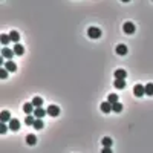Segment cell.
Segmentation results:
<instances>
[{"label": "cell", "mask_w": 153, "mask_h": 153, "mask_svg": "<svg viewBox=\"0 0 153 153\" xmlns=\"http://www.w3.org/2000/svg\"><path fill=\"white\" fill-rule=\"evenodd\" d=\"M87 35L90 38H100L101 37V29L100 28H95V26H92V28L87 29Z\"/></svg>", "instance_id": "obj_1"}, {"label": "cell", "mask_w": 153, "mask_h": 153, "mask_svg": "<svg viewBox=\"0 0 153 153\" xmlns=\"http://www.w3.org/2000/svg\"><path fill=\"white\" fill-rule=\"evenodd\" d=\"M133 94L138 96V98L144 96V95H145V86H143V84H136V86L133 87Z\"/></svg>", "instance_id": "obj_2"}, {"label": "cell", "mask_w": 153, "mask_h": 153, "mask_svg": "<svg viewBox=\"0 0 153 153\" xmlns=\"http://www.w3.org/2000/svg\"><path fill=\"white\" fill-rule=\"evenodd\" d=\"M123 29H124V32H125V34H133V32H135V25L132 23V21H125V23H124V26H123Z\"/></svg>", "instance_id": "obj_3"}, {"label": "cell", "mask_w": 153, "mask_h": 153, "mask_svg": "<svg viewBox=\"0 0 153 153\" xmlns=\"http://www.w3.org/2000/svg\"><path fill=\"white\" fill-rule=\"evenodd\" d=\"M48 115H51V116H58V115H60V107L51 104L48 107Z\"/></svg>", "instance_id": "obj_4"}, {"label": "cell", "mask_w": 153, "mask_h": 153, "mask_svg": "<svg viewBox=\"0 0 153 153\" xmlns=\"http://www.w3.org/2000/svg\"><path fill=\"white\" fill-rule=\"evenodd\" d=\"M46 113H48V110H45V109H41V107H35V110H34V116H35L37 119H41Z\"/></svg>", "instance_id": "obj_5"}, {"label": "cell", "mask_w": 153, "mask_h": 153, "mask_svg": "<svg viewBox=\"0 0 153 153\" xmlns=\"http://www.w3.org/2000/svg\"><path fill=\"white\" fill-rule=\"evenodd\" d=\"M125 76H127V72L124 69L115 70V80H125Z\"/></svg>", "instance_id": "obj_6"}, {"label": "cell", "mask_w": 153, "mask_h": 153, "mask_svg": "<svg viewBox=\"0 0 153 153\" xmlns=\"http://www.w3.org/2000/svg\"><path fill=\"white\" fill-rule=\"evenodd\" d=\"M5 69L9 70V72H15V70H17V66H15V63H14V61L8 60V61L5 63Z\"/></svg>", "instance_id": "obj_7"}, {"label": "cell", "mask_w": 153, "mask_h": 153, "mask_svg": "<svg viewBox=\"0 0 153 153\" xmlns=\"http://www.w3.org/2000/svg\"><path fill=\"white\" fill-rule=\"evenodd\" d=\"M23 110H25V113H26V115H31L32 112L35 110V107L32 106V103H26V104L23 106Z\"/></svg>", "instance_id": "obj_8"}, {"label": "cell", "mask_w": 153, "mask_h": 153, "mask_svg": "<svg viewBox=\"0 0 153 153\" xmlns=\"http://www.w3.org/2000/svg\"><path fill=\"white\" fill-rule=\"evenodd\" d=\"M9 129L11 130H19L20 129V121L19 119H11L9 121Z\"/></svg>", "instance_id": "obj_9"}, {"label": "cell", "mask_w": 153, "mask_h": 153, "mask_svg": "<svg viewBox=\"0 0 153 153\" xmlns=\"http://www.w3.org/2000/svg\"><path fill=\"white\" fill-rule=\"evenodd\" d=\"M101 110L104 112V113H109L112 110V104L109 101H104V103H101Z\"/></svg>", "instance_id": "obj_10"}, {"label": "cell", "mask_w": 153, "mask_h": 153, "mask_svg": "<svg viewBox=\"0 0 153 153\" xmlns=\"http://www.w3.org/2000/svg\"><path fill=\"white\" fill-rule=\"evenodd\" d=\"M0 119H2V123H6V121H11V113L8 110H3L0 113Z\"/></svg>", "instance_id": "obj_11"}, {"label": "cell", "mask_w": 153, "mask_h": 153, "mask_svg": "<svg viewBox=\"0 0 153 153\" xmlns=\"http://www.w3.org/2000/svg\"><path fill=\"white\" fill-rule=\"evenodd\" d=\"M116 54L118 55H125V54H127V46L125 45H118L116 46Z\"/></svg>", "instance_id": "obj_12"}, {"label": "cell", "mask_w": 153, "mask_h": 153, "mask_svg": "<svg viewBox=\"0 0 153 153\" xmlns=\"http://www.w3.org/2000/svg\"><path fill=\"white\" fill-rule=\"evenodd\" d=\"M12 51H14V54H15V55H23V52H25V48L17 43V45L14 46V49H12Z\"/></svg>", "instance_id": "obj_13"}, {"label": "cell", "mask_w": 153, "mask_h": 153, "mask_svg": "<svg viewBox=\"0 0 153 153\" xmlns=\"http://www.w3.org/2000/svg\"><path fill=\"white\" fill-rule=\"evenodd\" d=\"M2 55H3L5 58H12V57H14V51H11V49H8V48H3Z\"/></svg>", "instance_id": "obj_14"}, {"label": "cell", "mask_w": 153, "mask_h": 153, "mask_svg": "<svg viewBox=\"0 0 153 153\" xmlns=\"http://www.w3.org/2000/svg\"><path fill=\"white\" fill-rule=\"evenodd\" d=\"M9 37H11V41H14L15 45H17V41H19V38H20L19 32H17V31H11V32H9Z\"/></svg>", "instance_id": "obj_15"}, {"label": "cell", "mask_w": 153, "mask_h": 153, "mask_svg": "<svg viewBox=\"0 0 153 153\" xmlns=\"http://www.w3.org/2000/svg\"><path fill=\"white\" fill-rule=\"evenodd\" d=\"M26 143H28L29 145H35L37 136H35V135H28V136H26Z\"/></svg>", "instance_id": "obj_16"}, {"label": "cell", "mask_w": 153, "mask_h": 153, "mask_svg": "<svg viewBox=\"0 0 153 153\" xmlns=\"http://www.w3.org/2000/svg\"><path fill=\"white\" fill-rule=\"evenodd\" d=\"M115 87H116V89H124L125 87V80H115Z\"/></svg>", "instance_id": "obj_17"}, {"label": "cell", "mask_w": 153, "mask_h": 153, "mask_svg": "<svg viewBox=\"0 0 153 153\" xmlns=\"http://www.w3.org/2000/svg\"><path fill=\"white\" fill-rule=\"evenodd\" d=\"M101 144L104 145V147H109V149H110V147H112V144H113V141H112L110 138H109V136H106V138H103Z\"/></svg>", "instance_id": "obj_18"}, {"label": "cell", "mask_w": 153, "mask_h": 153, "mask_svg": "<svg viewBox=\"0 0 153 153\" xmlns=\"http://www.w3.org/2000/svg\"><path fill=\"white\" fill-rule=\"evenodd\" d=\"M41 104H43V100L40 96H35L34 100H32V106L34 107H41Z\"/></svg>", "instance_id": "obj_19"}, {"label": "cell", "mask_w": 153, "mask_h": 153, "mask_svg": "<svg viewBox=\"0 0 153 153\" xmlns=\"http://www.w3.org/2000/svg\"><path fill=\"white\" fill-rule=\"evenodd\" d=\"M145 95H149V96L153 95V83H147L145 84Z\"/></svg>", "instance_id": "obj_20"}, {"label": "cell", "mask_w": 153, "mask_h": 153, "mask_svg": "<svg viewBox=\"0 0 153 153\" xmlns=\"http://www.w3.org/2000/svg\"><path fill=\"white\" fill-rule=\"evenodd\" d=\"M0 41H2V45H3V46H6L8 43L11 41V37L6 35V34H2V37H0Z\"/></svg>", "instance_id": "obj_21"}, {"label": "cell", "mask_w": 153, "mask_h": 153, "mask_svg": "<svg viewBox=\"0 0 153 153\" xmlns=\"http://www.w3.org/2000/svg\"><path fill=\"white\" fill-rule=\"evenodd\" d=\"M35 116H31V115H28V116H26V119H25V124L26 125H34V123H35Z\"/></svg>", "instance_id": "obj_22"}, {"label": "cell", "mask_w": 153, "mask_h": 153, "mask_svg": "<svg viewBox=\"0 0 153 153\" xmlns=\"http://www.w3.org/2000/svg\"><path fill=\"white\" fill-rule=\"evenodd\" d=\"M110 104H115V103H118V95L116 94H110L109 95V100H107Z\"/></svg>", "instance_id": "obj_23"}, {"label": "cell", "mask_w": 153, "mask_h": 153, "mask_svg": "<svg viewBox=\"0 0 153 153\" xmlns=\"http://www.w3.org/2000/svg\"><path fill=\"white\" fill-rule=\"evenodd\" d=\"M112 110L113 112H121L123 110V104L121 103H115V104H112Z\"/></svg>", "instance_id": "obj_24"}, {"label": "cell", "mask_w": 153, "mask_h": 153, "mask_svg": "<svg viewBox=\"0 0 153 153\" xmlns=\"http://www.w3.org/2000/svg\"><path fill=\"white\" fill-rule=\"evenodd\" d=\"M34 129H35V130L43 129V121H41V119H35V123H34Z\"/></svg>", "instance_id": "obj_25"}, {"label": "cell", "mask_w": 153, "mask_h": 153, "mask_svg": "<svg viewBox=\"0 0 153 153\" xmlns=\"http://www.w3.org/2000/svg\"><path fill=\"white\" fill-rule=\"evenodd\" d=\"M6 76H8V70L2 68V69H0V78H2V80H5Z\"/></svg>", "instance_id": "obj_26"}, {"label": "cell", "mask_w": 153, "mask_h": 153, "mask_svg": "<svg viewBox=\"0 0 153 153\" xmlns=\"http://www.w3.org/2000/svg\"><path fill=\"white\" fill-rule=\"evenodd\" d=\"M6 132H8V127L5 125V123H2V124H0V133H2V135H5Z\"/></svg>", "instance_id": "obj_27"}, {"label": "cell", "mask_w": 153, "mask_h": 153, "mask_svg": "<svg viewBox=\"0 0 153 153\" xmlns=\"http://www.w3.org/2000/svg\"><path fill=\"white\" fill-rule=\"evenodd\" d=\"M101 153H112V149H109V147H104V149L101 150Z\"/></svg>", "instance_id": "obj_28"}]
</instances>
